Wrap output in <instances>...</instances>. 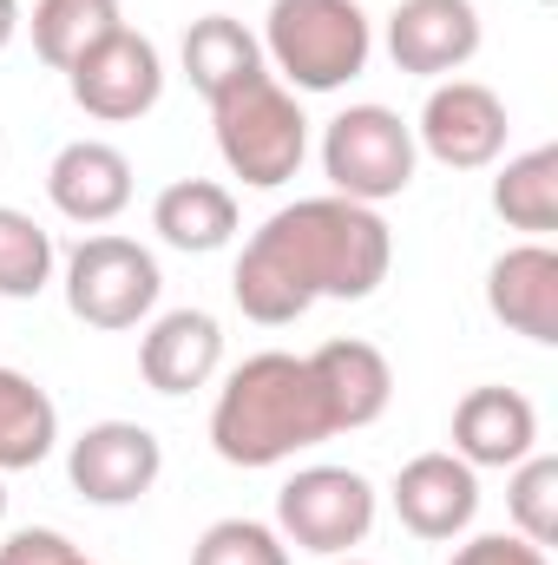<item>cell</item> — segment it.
<instances>
[{
    "mask_svg": "<svg viewBox=\"0 0 558 565\" xmlns=\"http://www.w3.org/2000/svg\"><path fill=\"white\" fill-rule=\"evenodd\" d=\"M493 211L513 231H533V237L558 231V145L506 158V171L493 178Z\"/></svg>",
    "mask_w": 558,
    "mask_h": 565,
    "instance_id": "22",
    "label": "cell"
},
{
    "mask_svg": "<svg viewBox=\"0 0 558 565\" xmlns=\"http://www.w3.org/2000/svg\"><path fill=\"white\" fill-rule=\"evenodd\" d=\"M158 257L144 250L139 237H86L73 257H66V309L86 322V329H139L144 316L158 309Z\"/></svg>",
    "mask_w": 558,
    "mask_h": 565,
    "instance_id": "6",
    "label": "cell"
},
{
    "mask_svg": "<svg viewBox=\"0 0 558 565\" xmlns=\"http://www.w3.org/2000/svg\"><path fill=\"white\" fill-rule=\"evenodd\" d=\"M480 53L473 0H401L388 13V60L415 79H453Z\"/></svg>",
    "mask_w": 558,
    "mask_h": 565,
    "instance_id": "11",
    "label": "cell"
},
{
    "mask_svg": "<svg viewBox=\"0 0 558 565\" xmlns=\"http://www.w3.org/2000/svg\"><path fill=\"white\" fill-rule=\"evenodd\" d=\"M224 369V329L211 309H164L139 342V375L158 395H191Z\"/></svg>",
    "mask_w": 558,
    "mask_h": 565,
    "instance_id": "15",
    "label": "cell"
},
{
    "mask_svg": "<svg viewBox=\"0 0 558 565\" xmlns=\"http://www.w3.org/2000/svg\"><path fill=\"white\" fill-rule=\"evenodd\" d=\"M151 231L184 257H211V250H224L237 237V198L224 184H211V178H178V184L158 191Z\"/></svg>",
    "mask_w": 558,
    "mask_h": 565,
    "instance_id": "18",
    "label": "cell"
},
{
    "mask_svg": "<svg viewBox=\"0 0 558 565\" xmlns=\"http://www.w3.org/2000/svg\"><path fill=\"white\" fill-rule=\"evenodd\" d=\"M60 440V408L53 395L20 375V369H0V473H26L53 454Z\"/></svg>",
    "mask_w": 558,
    "mask_h": 565,
    "instance_id": "20",
    "label": "cell"
},
{
    "mask_svg": "<svg viewBox=\"0 0 558 565\" xmlns=\"http://www.w3.org/2000/svg\"><path fill=\"white\" fill-rule=\"evenodd\" d=\"M264 53L277 60L289 93H342L368 73L375 26L362 0H270Z\"/></svg>",
    "mask_w": 558,
    "mask_h": 565,
    "instance_id": "3",
    "label": "cell"
},
{
    "mask_svg": "<svg viewBox=\"0 0 558 565\" xmlns=\"http://www.w3.org/2000/svg\"><path fill=\"white\" fill-rule=\"evenodd\" d=\"M191 565H289V546L264 520H217L191 546Z\"/></svg>",
    "mask_w": 558,
    "mask_h": 565,
    "instance_id": "25",
    "label": "cell"
},
{
    "mask_svg": "<svg viewBox=\"0 0 558 565\" xmlns=\"http://www.w3.org/2000/svg\"><path fill=\"white\" fill-rule=\"evenodd\" d=\"M0 565H93V559H79V546L53 526H26L0 546Z\"/></svg>",
    "mask_w": 558,
    "mask_h": 565,
    "instance_id": "26",
    "label": "cell"
},
{
    "mask_svg": "<svg viewBox=\"0 0 558 565\" xmlns=\"http://www.w3.org/2000/svg\"><path fill=\"white\" fill-rule=\"evenodd\" d=\"M66 473L86 507H139L164 473V447L139 422H93L66 447Z\"/></svg>",
    "mask_w": 558,
    "mask_h": 565,
    "instance_id": "10",
    "label": "cell"
},
{
    "mask_svg": "<svg viewBox=\"0 0 558 565\" xmlns=\"http://www.w3.org/2000/svg\"><path fill=\"white\" fill-rule=\"evenodd\" d=\"M184 73H191V86H197L204 99H217V93H230L237 79L264 73V40H257L244 20H230V13H204V20H191V33H184Z\"/></svg>",
    "mask_w": 558,
    "mask_h": 565,
    "instance_id": "19",
    "label": "cell"
},
{
    "mask_svg": "<svg viewBox=\"0 0 558 565\" xmlns=\"http://www.w3.org/2000/svg\"><path fill=\"white\" fill-rule=\"evenodd\" d=\"M46 198L73 224H112L132 204V158L106 139H73L46 164Z\"/></svg>",
    "mask_w": 558,
    "mask_h": 565,
    "instance_id": "13",
    "label": "cell"
},
{
    "mask_svg": "<svg viewBox=\"0 0 558 565\" xmlns=\"http://www.w3.org/2000/svg\"><path fill=\"white\" fill-rule=\"evenodd\" d=\"M46 282H53V237L26 211L0 204V296L7 302H33Z\"/></svg>",
    "mask_w": 558,
    "mask_h": 565,
    "instance_id": "23",
    "label": "cell"
},
{
    "mask_svg": "<svg viewBox=\"0 0 558 565\" xmlns=\"http://www.w3.org/2000/svg\"><path fill=\"white\" fill-rule=\"evenodd\" d=\"M13 33H20V0H0V53L13 46Z\"/></svg>",
    "mask_w": 558,
    "mask_h": 565,
    "instance_id": "28",
    "label": "cell"
},
{
    "mask_svg": "<svg viewBox=\"0 0 558 565\" xmlns=\"http://www.w3.org/2000/svg\"><path fill=\"white\" fill-rule=\"evenodd\" d=\"M119 0H40L33 7V53L53 73H73L106 33H119Z\"/></svg>",
    "mask_w": 558,
    "mask_h": 565,
    "instance_id": "21",
    "label": "cell"
},
{
    "mask_svg": "<svg viewBox=\"0 0 558 565\" xmlns=\"http://www.w3.org/2000/svg\"><path fill=\"white\" fill-rule=\"evenodd\" d=\"M395 264V237L382 224L375 204H348V198H296L244 244L230 296L250 322L282 329L296 316H309L322 296L335 302H362L388 282Z\"/></svg>",
    "mask_w": 558,
    "mask_h": 565,
    "instance_id": "1",
    "label": "cell"
},
{
    "mask_svg": "<svg viewBox=\"0 0 558 565\" xmlns=\"http://www.w3.org/2000/svg\"><path fill=\"white\" fill-rule=\"evenodd\" d=\"M415 164H420L415 126L388 106H348L322 132V171H329L335 198H348V204L401 198L415 184Z\"/></svg>",
    "mask_w": 558,
    "mask_h": 565,
    "instance_id": "5",
    "label": "cell"
},
{
    "mask_svg": "<svg viewBox=\"0 0 558 565\" xmlns=\"http://www.w3.org/2000/svg\"><path fill=\"white\" fill-rule=\"evenodd\" d=\"M539 447V408L519 388H466L453 408V454L480 467H519Z\"/></svg>",
    "mask_w": 558,
    "mask_h": 565,
    "instance_id": "17",
    "label": "cell"
},
{
    "mask_svg": "<svg viewBox=\"0 0 558 565\" xmlns=\"http://www.w3.org/2000/svg\"><path fill=\"white\" fill-rule=\"evenodd\" d=\"M486 309L526 335V342H558V250L552 244H513L493 270H486Z\"/></svg>",
    "mask_w": 558,
    "mask_h": 565,
    "instance_id": "16",
    "label": "cell"
},
{
    "mask_svg": "<svg viewBox=\"0 0 558 565\" xmlns=\"http://www.w3.org/2000/svg\"><path fill=\"white\" fill-rule=\"evenodd\" d=\"M322 440H335V422H329V402L309 375V355L264 349L244 369H230V382L217 388L211 447L230 467H282Z\"/></svg>",
    "mask_w": 558,
    "mask_h": 565,
    "instance_id": "2",
    "label": "cell"
},
{
    "mask_svg": "<svg viewBox=\"0 0 558 565\" xmlns=\"http://www.w3.org/2000/svg\"><path fill=\"white\" fill-rule=\"evenodd\" d=\"M0 520H7V487H0Z\"/></svg>",
    "mask_w": 558,
    "mask_h": 565,
    "instance_id": "30",
    "label": "cell"
},
{
    "mask_svg": "<svg viewBox=\"0 0 558 565\" xmlns=\"http://www.w3.org/2000/svg\"><path fill=\"white\" fill-rule=\"evenodd\" d=\"M506 513H513V533L533 540V546H552L558 540V460L552 454H526L513 467V487H506Z\"/></svg>",
    "mask_w": 558,
    "mask_h": 565,
    "instance_id": "24",
    "label": "cell"
},
{
    "mask_svg": "<svg viewBox=\"0 0 558 565\" xmlns=\"http://www.w3.org/2000/svg\"><path fill=\"white\" fill-rule=\"evenodd\" d=\"M447 565H552V559H546V546H533L519 533H480V540H466Z\"/></svg>",
    "mask_w": 558,
    "mask_h": 565,
    "instance_id": "27",
    "label": "cell"
},
{
    "mask_svg": "<svg viewBox=\"0 0 558 565\" xmlns=\"http://www.w3.org/2000/svg\"><path fill=\"white\" fill-rule=\"evenodd\" d=\"M506 99L480 79H440L420 106L415 145L447 171H486L506 151Z\"/></svg>",
    "mask_w": 558,
    "mask_h": 565,
    "instance_id": "8",
    "label": "cell"
},
{
    "mask_svg": "<svg viewBox=\"0 0 558 565\" xmlns=\"http://www.w3.org/2000/svg\"><path fill=\"white\" fill-rule=\"evenodd\" d=\"M309 375H315V388H322V402H329L335 434L375 427L388 415V402H395V369H388V355H382L375 342H362V335L322 342V349L309 355Z\"/></svg>",
    "mask_w": 558,
    "mask_h": 565,
    "instance_id": "14",
    "label": "cell"
},
{
    "mask_svg": "<svg viewBox=\"0 0 558 565\" xmlns=\"http://www.w3.org/2000/svg\"><path fill=\"white\" fill-rule=\"evenodd\" d=\"M395 513L427 546L460 540L473 526V513H480V473L460 454H415L395 473Z\"/></svg>",
    "mask_w": 558,
    "mask_h": 565,
    "instance_id": "12",
    "label": "cell"
},
{
    "mask_svg": "<svg viewBox=\"0 0 558 565\" xmlns=\"http://www.w3.org/2000/svg\"><path fill=\"white\" fill-rule=\"evenodd\" d=\"M329 565H368V559H348V553H342V559H329Z\"/></svg>",
    "mask_w": 558,
    "mask_h": 565,
    "instance_id": "29",
    "label": "cell"
},
{
    "mask_svg": "<svg viewBox=\"0 0 558 565\" xmlns=\"http://www.w3.org/2000/svg\"><path fill=\"white\" fill-rule=\"evenodd\" d=\"M282 546H302L315 559H342L375 533V487L355 467H302L277 493Z\"/></svg>",
    "mask_w": 558,
    "mask_h": 565,
    "instance_id": "7",
    "label": "cell"
},
{
    "mask_svg": "<svg viewBox=\"0 0 558 565\" xmlns=\"http://www.w3.org/2000/svg\"><path fill=\"white\" fill-rule=\"evenodd\" d=\"M66 93H73V106H79L86 119L126 126V119H144V113L158 106V93H164V60H158V46H151L144 33L119 26V33H106V40L66 73Z\"/></svg>",
    "mask_w": 558,
    "mask_h": 565,
    "instance_id": "9",
    "label": "cell"
},
{
    "mask_svg": "<svg viewBox=\"0 0 558 565\" xmlns=\"http://www.w3.org/2000/svg\"><path fill=\"white\" fill-rule=\"evenodd\" d=\"M211 126H217V151H224L230 178H244L250 191L289 184L309 158V119L277 73H250L230 93H217Z\"/></svg>",
    "mask_w": 558,
    "mask_h": 565,
    "instance_id": "4",
    "label": "cell"
}]
</instances>
